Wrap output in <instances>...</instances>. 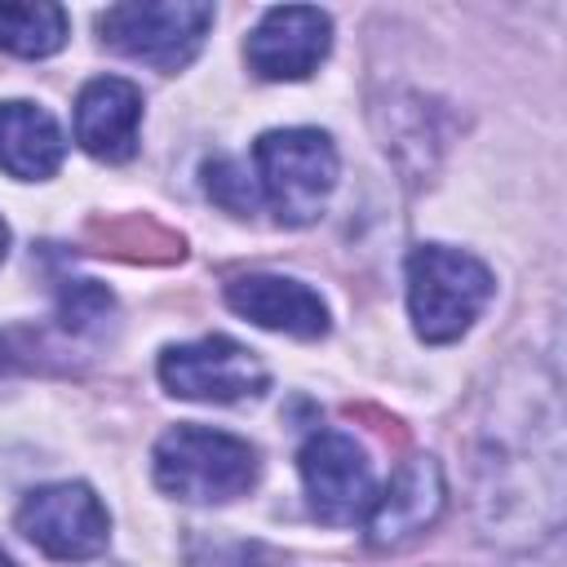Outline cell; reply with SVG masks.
I'll return each mask as SVG.
<instances>
[{
    "mask_svg": "<svg viewBox=\"0 0 567 567\" xmlns=\"http://www.w3.org/2000/svg\"><path fill=\"white\" fill-rule=\"evenodd\" d=\"M257 190L284 226H310L337 186V146L319 128H270L252 146Z\"/></svg>",
    "mask_w": 567,
    "mask_h": 567,
    "instance_id": "cell-3",
    "label": "cell"
},
{
    "mask_svg": "<svg viewBox=\"0 0 567 567\" xmlns=\"http://www.w3.org/2000/svg\"><path fill=\"white\" fill-rule=\"evenodd\" d=\"M111 310H115L111 292L102 284H93V279H75L58 297V319H62L66 332H93V328H102V319Z\"/></svg>",
    "mask_w": 567,
    "mask_h": 567,
    "instance_id": "cell-14",
    "label": "cell"
},
{
    "mask_svg": "<svg viewBox=\"0 0 567 567\" xmlns=\"http://www.w3.org/2000/svg\"><path fill=\"white\" fill-rule=\"evenodd\" d=\"M443 470L434 456H408L394 478L385 483V492L372 496L368 505V540L377 549H394L408 545L412 536H421L439 514H443Z\"/></svg>",
    "mask_w": 567,
    "mask_h": 567,
    "instance_id": "cell-9",
    "label": "cell"
},
{
    "mask_svg": "<svg viewBox=\"0 0 567 567\" xmlns=\"http://www.w3.org/2000/svg\"><path fill=\"white\" fill-rule=\"evenodd\" d=\"M18 532L62 563L97 558L111 540V518L89 483H49L18 505Z\"/></svg>",
    "mask_w": 567,
    "mask_h": 567,
    "instance_id": "cell-6",
    "label": "cell"
},
{
    "mask_svg": "<svg viewBox=\"0 0 567 567\" xmlns=\"http://www.w3.org/2000/svg\"><path fill=\"white\" fill-rule=\"evenodd\" d=\"M159 381L177 399L239 403V399H257L270 385V372L248 346L230 337H199L186 346H168L159 354Z\"/></svg>",
    "mask_w": 567,
    "mask_h": 567,
    "instance_id": "cell-5",
    "label": "cell"
},
{
    "mask_svg": "<svg viewBox=\"0 0 567 567\" xmlns=\"http://www.w3.org/2000/svg\"><path fill=\"white\" fill-rule=\"evenodd\" d=\"M66 44V13L62 4H0V49L18 58H49Z\"/></svg>",
    "mask_w": 567,
    "mask_h": 567,
    "instance_id": "cell-13",
    "label": "cell"
},
{
    "mask_svg": "<svg viewBox=\"0 0 567 567\" xmlns=\"http://www.w3.org/2000/svg\"><path fill=\"white\" fill-rule=\"evenodd\" d=\"M226 306L257 328L288 332L297 341H319L328 332V306L323 297L288 275H239L226 284Z\"/></svg>",
    "mask_w": 567,
    "mask_h": 567,
    "instance_id": "cell-10",
    "label": "cell"
},
{
    "mask_svg": "<svg viewBox=\"0 0 567 567\" xmlns=\"http://www.w3.org/2000/svg\"><path fill=\"white\" fill-rule=\"evenodd\" d=\"M186 567H284L266 545H248V540H213L199 545L190 554Z\"/></svg>",
    "mask_w": 567,
    "mask_h": 567,
    "instance_id": "cell-16",
    "label": "cell"
},
{
    "mask_svg": "<svg viewBox=\"0 0 567 567\" xmlns=\"http://www.w3.org/2000/svg\"><path fill=\"white\" fill-rule=\"evenodd\" d=\"M4 252H9V226L0 221V261H4Z\"/></svg>",
    "mask_w": 567,
    "mask_h": 567,
    "instance_id": "cell-17",
    "label": "cell"
},
{
    "mask_svg": "<svg viewBox=\"0 0 567 567\" xmlns=\"http://www.w3.org/2000/svg\"><path fill=\"white\" fill-rule=\"evenodd\" d=\"M332 49V18L310 4L266 9L252 27L244 58L261 80H306Z\"/></svg>",
    "mask_w": 567,
    "mask_h": 567,
    "instance_id": "cell-8",
    "label": "cell"
},
{
    "mask_svg": "<svg viewBox=\"0 0 567 567\" xmlns=\"http://www.w3.org/2000/svg\"><path fill=\"white\" fill-rule=\"evenodd\" d=\"M208 27H213V4L199 0H133L97 13V31L106 49L146 62L164 75L182 71L204 49Z\"/></svg>",
    "mask_w": 567,
    "mask_h": 567,
    "instance_id": "cell-4",
    "label": "cell"
},
{
    "mask_svg": "<svg viewBox=\"0 0 567 567\" xmlns=\"http://www.w3.org/2000/svg\"><path fill=\"white\" fill-rule=\"evenodd\" d=\"M297 470L306 483L310 514L319 523L350 527L354 518L368 514V505L377 496L368 452L341 430H315L297 452Z\"/></svg>",
    "mask_w": 567,
    "mask_h": 567,
    "instance_id": "cell-7",
    "label": "cell"
},
{
    "mask_svg": "<svg viewBox=\"0 0 567 567\" xmlns=\"http://www.w3.org/2000/svg\"><path fill=\"white\" fill-rule=\"evenodd\" d=\"M492 297V270L447 244H421L408 257V315L421 341L447 346L470 323Z\"/></svg>",
    "mask_w": 567,
    "mask_h": 567,
    "instance_id": "cell-2",
    "label": "cell"
},
{
    "mask_svg": "<svg viewBox=\"0 0 567 567\" xmlns=\"http://www.w3.org/2000/svg\"><path fill=\"white\" fill-rule=\"evenodd\" d=\"M66 142L35 102H0V168L18 182H44L62 168Z\"/></svg>",
    "mask_w": 567,
    "mask_h": 567,
    "instance_id": "cell-12",
    "label": "cell"
},
{
    "mask_svg": "<svg viewBox=\"0 0 567 567\" xmlns=\"http://www.w3.org/2000/svg\"><path fill=\"white\" fill-rule=\"evenodd\" d=\"M155 483L190 505H221L244 496L257 474V447L239 434L208 430V425H173L155 443Z\"/></svg>",
    "mask_w": 567,
    "mask_h": 567,
    "instance_id": "cell-1",
    "label": "cell"
},
{
    "mask_svg": "<svg viewBox=\"0 0 567 567\" xmlns=\"http://www.w3.org/2000/svg\"><path fill=\"white\" fill-rule=\"evenodd\" d=\"M204 173H208V195H213L221 208H230L235 217H248V213H252L257 190H252V177H244V168H239L235 159H213Z\"/></svg>",
    "mask_w": 567,
    "mask_h": 567,
    "instance_id": "cell-15",
    "label": "cell"
},
{
    "mask_svg": "<svg viewBox=\"0 0 567 567\" xmlns=\"http://www.w3.org/2000/svg\"><path fill=\"white\" fill-rule=\"evenodd\" d=\"M142 128V89L120 75H97L75 97V142L106 164H124L137 155Z\"/></svg>",
    "mask_w": 567,
    "mask_h": 567,
    "instance_id": "cell-11",
    "label": "cell"
},
{
    "mask_svg": "<svg viewBox=\"0 0 567 567\" xmlns=\"http://www.w3.org/2000/svg\"><path fill=\"white\" fill-rule=\"evenodd\" d=\"M0 567H18V563H13V558H9L4 549H0Z\"/></svg>",
    "mask_w": 567,
    "mask_h": 567,
    "instance_id": "cell-18",
    "label": "cell"
}]
</instances>
